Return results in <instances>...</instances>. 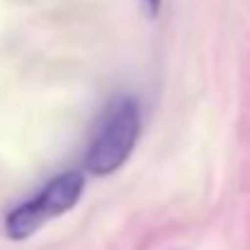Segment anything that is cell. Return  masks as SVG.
I'll list each match as a JSON object with an SVG mask.
<instances>
[{"label": "cell", "mask_w": 250, "mask_h": 250, "mask_svg": "<svg viewBox=\"0 0 250 250\" xmlns=\"http://www.w3.org/2000/svg\"><path fill=\"white\" fill-rule=\"evenodd\" d=\"M141 134V107L136 97L119 95L109 100L92 131L85 166L92 175H109L126 163Z\"/></svg>", "instance_id": "cell-1"}, {"label": "cell", "mask_w": 250, "mask_h": 250, "mask_svg": "<svg viewBox=\"0 0 250 250\" xmlns=\"http://www.w3.org/2000/svg\"><path fill=\"white\" fill-rule=\"evenodd\" d=\"M83 175L76 170L61 172L56 175L42 192H37L29 202L20 204L17 209L10 211L5 229L7 236L15 241L29 238L34 231H39L49 219H56L61 214H66L68 209H73L83 194Z\"/></svg>", "instance_id": "cell-2"}, {"label": "cell", "mask_w": 250, "mask_h": 250, "mask_svg": "<svg viewBox=\"0 0 250 250\" xmlns=\"http://www.w3.org/2000/svg\"><path fill=\"white\" fill-rule=\"evenodd\" d=\"M139 5L144 7V12H146L148 17H156L158 10H161V0H139Z\"/></svg>", "instance_id": "cell-3"}]
</instances>
